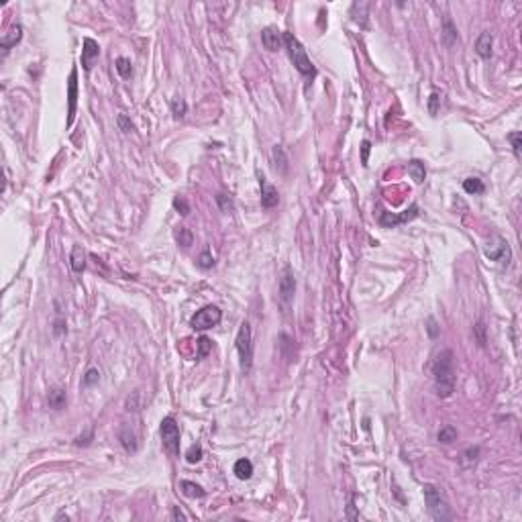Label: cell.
<instances>
[{
  "mask_svg": "<svg viewBox=\"0 0 522 522\" xmlns=\"http://www.w3.org/2000/svg\"><path fill=\"white\" fill-rule=\"evenodd\" d=\"M271 155H273V161H275V169L279 173H288V157L284 153V149H281L279 145H275L273 151H271Z\"/></svg>",
  "mask_w": 522,
  "mask_h": 522,
  "instance_id": "cell-22",
  "label": "cell"
},
{
  "mask_svg": "<svg viewBox=\"0 0 522 522\" xmlns=\"http://www.w3.org/2000/svg\"><path fill=\"white\" fill-rule=\"evenodd\" d=\"M176 239H178V243H180L182 247H190L192 241H194V237H192L190 229H186V227H178V231H176Z\"/></svg>",
  "mask_w": 522,
  "mask_h": 522,
  "instance_id": "cell-28",
  "label": "cell"
},
{
  "mask_svg": "<svg viewBox=\"0 0 522 522\" xmlns=\"http://www.w3.org/2000/svg\"><path fill=\"white\" fill-rule=\"evenodd\" d=\"M259 186H261V206H263V208H273V206H277V202H279L277 190H275L271 184H267V180H265L263 176H259Z\"/></svg>",
  "mask_w": 522,
  "mask_h": 522,
  "instance_id": "cell-12",
  "label": "cell"
},
{
  "mask_svg": "<svg viewBox=\"0 0 522 522\" xmlns=\"http://www.w3.org/2000/svg\"><path fill=\"white\" fill-rule=\"evenodd\" d=\"M428 335H430L432 339L439 335V329H437V322H434V318H430V320H428Z\"/></svg>",
  "mask_w": 522,
  "mask_h": 522,
  "instance_id": "cell-41",
  "label": "cell"
},
{
  "mask_svg": "<svg viewBox=\"0 0 522 522\" xmlns=\"http://www.w3.org/2000/svg\"><path fill=\"white\" fill-rule=\"evenodd\" d=\"M198 265L200 267H204V269H208V267H212L214 265V259H212V255H210V251L206 249L202 255H200V259H198Z\"/></svg>",
  "mask_w": 522,
  "mask_h": 522,
  "instance_id": "cell-36",
  "label": "cell"
},
{
  "mask_svg": "<svg viewBox=\"0 0 522 522\" xmlns=\"http://www.w3.org/2000/svg\"><path fill=\"white\" fill-rule=\"evenodd\" d=\"M171 518H173V520H184V522L188 520V516H186L180 508H173V510H171Z\"/></svg>",
  "mask_w": 522,
  "mask_h": 522,
  "instance_id": "cell-42",
  "label": "cell"
},
{
  "mask_svg": "<svg viewBox=\"0 0 522 522\" xmlns=\"http://www.w3.org/2000/svg\"><path fill=\"white\" fill-rule=\"evenodd\" d=\"M115 68H117V72H119V76L123 80H129L130 76H133V65H130V61L127 57H119L115 61Z\"/></svg>",
  "mask_w": 522,
  "mask_h": 522,
  "instance_id": "cell-23",
  "label": "cell"
},
{
  "mask_svg": "<svg viewBox=\"0 0 522 522\" xmlns=\"http://www.w3.org/2000/svg\"><path fill=\"white\" fill-rule=\"evenodd\" d=\"M284 45L288 49V55L294 63V68L302 74V76H306L308 80H314L316 78V68H314V63L310 61L306 49H304L302 43L292 35V33H284Z\"/></svg>",
  "mask_w": 522,
  "mask_h": 522,
  "instance_id": "cell-2",
  "label": "cell"
},
{
  "mask_svg": "<svg viewBox=\"0 0 522 522\" xmlns=\"http://www.w3.org/2000/svg\"><path fill=\"white\" fill-rule=\"evenodd\" d=\"M484 322H477L475 326H473V331H475V335H477V341H480V345H486V337H484Z\"/></svg>",
  "mask_w": 522,
  "mask_h": 522,
  "instance_id": "cell-40",
  "label": "cell"
},
{
  "mask_svg": "<svg viewBox=\"0 0 522 522\" xmlns=\"http://www.w3.org/2000/svg\"><path fill=\"white\" fill-rule=\"evenodd\" d=\"M173 208H176L182 216H188V214H190V206H188V202H186L184 198H180V196H178L176 200H173Z\"/></svg>",
  "mask_w": 522,
  "mask_h": 522,
  "instance_id": "cell-34",
  "label": "cell"
},
{
  "mask_svg": "<svg viewBox=\"0 0 522 522\" xmlns=\"http://www.w3.org/2000/svg\"><path fill=\"white\" fill-rule=\"evenodd\" d=\"M294 294H296V279H294V273L290 267H284L281 269V275H279V298L284 304H290L294 300Z\"/></svg>",
  "mask_w": 522,
  "mask_h": 522,
  "instance_id": "cell-10",
  "label": "cell"
},
{
  "mask_svg": "<svg viewBox=\"0 0 522 522\" xmlns=\"http://www.w3.org/2000/svg\"><path fill=\"white\" fill-rule=\"evenodd\" d=\"M492 47H494V35L484 31L475 41V53L480 55L482 59H490L492 57Z\"/></svg>",
  "mask_w": 522,
  "mask_h": 522,
  "instance_id": "cell-15",
  "label": "cell"
},
{
  "mask_svg": "<svg viewBox=\"0 0 522 522\" xmlns=\"http://www.w3.org/2000/svg\"><path fill=\"white\" fill-rule=\"evenodd\" d=\"M418 216V206L416 204H412L408 210H404L402 214H392V212H382L380 214V225L382 227H398V225H402V223H408V221H412V219H416Z\"/></svg>",
  "mask_w": 522,
  "mask_h": 522,
  "instance_id": "cell-9",
  "label": "cell"
},
{
  "mask_svg": "<svg viewBox=\"0 0 522 522\" xmlns=\"http://www.w3.org/2000/svg\"><path fill=\"white\" fill-rule=\"evenodd\" d=\"M63 331H65V329H63V322H61V320H57V322H55V329H53V333H55V335H61Z\"/></svg>",
  "mask_w": 522,
  "mask_h": 522,
  "instance_id": "cell-43",
  "label": "cell"
},
{
  "mask_svg": "<svg viewBox=\"0 0 522 522\" xmlns=\"http://www.w3.org/2000/svg\"><path fill=\"white\" fill-rule=\"evenodd\" d=\"M439 441H441V443H445V445H449V443L457 441V428H455V426H451V424L443 426V428L439 430Z\"/></svg>",
  "mask_w": 522,
  "mask_h": 522,
  "instance_id": "cell-27",
  "label": "cell"
},
{
  "mask_svg": "<svg viewBox=\"0 0 522 522\" xmlns=\"http://www.w3.org/2000/svg\"><path fill=\"white\" fill-rule=\"evenodd\" d=\"M443 41H445V45H453L457 41V29L453 27L449 18H445V23H443Z\"/></svg>",
  "mask_w": 522,
  "mask_h": 522,
  "instance_id": "cell-24",
  "label": "cell"
},
{
  "mask_svg": "<svg viewBox=\"0 0 522 522\" xmlns=\"http://www.w3.org/2000/svg\"><path fill=\"white\" fill-rule=\"evenodd\" d=\"M23 39V27L20 25H14L2 39H0V49H2V57H6L8 55V51L16 45V43Z\"/></svg>",
  "mask_w": 522,
  "mask_h": 522,
  "instance_id": "cell-14",
  "label": "cell"
},
{
  "mask_svg": "<svg viewBox=\"0 0 522 522\" xmlns=\"http://www.w3.org/2000/svg\"><path fill=\"white\" fill-rule=\"evenodd\" d=\"M221 318H223L221 308H219V306H212V304H210V306L200 308L198 312L192 316L190 326H192L194 331H206V329H212V326L219 324Z\"/></svg>",
  "mask_w": 522,
  "mask_h": 522,
  "instance_id": "cell-7",
  "label": "cell"
},
{
  "mask_svg": "<svg viewBox=\"0 0 522 522\" xmlns=\"http://www.w3.org/2000/svg\"><path fill=\"white\" fill-rule=\"evenodd\" d=\"M281 37L284 35H281L275 27H267V29L261 31V43H263V47L267 51H277L281 47Z\"/></svg>",
  "mask_w": 522,
  "mask_h": 522,
  "instance_id": "cell-13",
  "label": "cell"
},
{
  "mask_svg": "<svg viewBox=\"0 0 522 522\" xmlns=\"http://www.w3.org/2000/svg\"><path fill=\"white\" fill-rule=\"evenodd\" d=\"M76 108H78V68L74 65L68 78V127H72L76 121Z\"/></svg>",
  "mask_w": 522,
  "mask_h": 522,
  "instance_id": "cell-8",
  "label": "cell"
},
{
  "mask_svg": "<svg viewBox=\"0 0 522 522\" xmlns=\"http://www.w3.org/2000/svg\"><path fill=\"white\" fill-rule=\"evenodd\" d=\"M63 518H68V514H57L55 520H63Z\"/></svg>",
  "mask_w": 522,
  "mask_h": 522,
  "instance_id": "cell-44",
  "label": "cell"
},
{
  "mask_svg": "<svg viewBox=\"0 0 522 522\" xmlns=\"http://www.w3.org/2000/svg\"><path fill=\"white\" fill-rule=\"evenodd\" d=\"M461 457H463V463H475L477 457H480V447H469Z\"/></svg>",
  "mask_w": 522,
  "mask_h": 522,
  "instance_id": "cell-33",
  "label": "cell"
},
{
  "mask_svg": "<svg viewBox=\"0 0 522 522\" xmlns=\"http://www.w3.org/2000/svg\"><path fill=\"white\" fill-rule=\"evenodd\" d=\"M180 490H182V494L186 496V498H204L206 496V492L202 490V486H198L196 482H182L180 484Z\"/></svg>",
  "mask_w": 522,
  "mask_h": 522,
  "instance_id": "cell-19",
  "label": "cell"
},
{
  "mask_svg": "<svg viewBox=\"0 0 522 522\" xmlns=\"http://www.w3.org/2000/svg\"><path fill=\"white\" fill-rule=\"evenodd\" d=\"M98 55H100V45H98L94 39L86 37V39H84V45H82V68H84L86 72H90V70L94 68V61L98 59Z\"/></svg>",
  "mask_w": 522,
  "mask_h": 522,
  "instance_id": "cell-11",
  "label": "cell"
},
{
  "mask_svg": "<svg viewBox=\"0 0 522 522\" xmlns=\"http://www.w3.org/2000/svg\"><path fill=\"white\" fill-rule=\"evenodd\" d=\"M463 190L467 194H482L484 192V182L480 178H467V180H463Z\"/></svg>",
  "mask_w": 522,
  "mask_h": 522,
  "instance_id": "cell-25",
  "label": "cell"
},
{
  "mask_svg": "<svg viewBox=\"0 0 522 522\" xmlns=\"http://www.w3.org/2000/svg\"><path fill=\"white\" fill-rule=\"evenodd\" d=\"M439 92H432L430 94V98H428V111H430V115H437V104H439Z\"/></svg>",
  "mask_w": 522,
  "mask_h": 522,
  "instance_id": "cell-39",
  "label": "cell"
},
{
  "mask_svg": "<svg viewBox=\"0 0 522 522\" xmlns=\"http://www.w3.org/2000/svg\"><path fill=\"white\" fill-rule=\"evenodd\" d=\"M235 345L239 351V359H241V369L249 372L253 365V339H251V324L247 320H243L241 326H239Z\"/></svg>",
  "mask_w": 522,
  "mask_h": 522,
  "instance_id": "cell-4",
  "label": "cell"
},
{
  "mask_svg": "<svg viewBox=\"0 0 522 522\" xmlns=\"http://www.w3.org/2000/svg\"><path fill=\"white\" fill-rule=\"evenodd\" d=\"M508 139H510V143H512V149H514V153H516V157H520V147H522V135H520V133H512V135H508Z\"/></svg>",
  "mask_w": 522,
  "mask_h": 522,
  "instance_id": "cell-35",
  "label": "cell"
},
{
  "mask_svg": "<svg viewBox=\"0 0 522 522\" xmlns=\"http://www.w3.org/2000/svg\"><path fill=\"white\" fill-rule=\"evenodd\" d=\"M484 255L490 259V261H496L502 267H508L510 261H512V249L508 245V241L504 237L500 235H494L488 239V243L484 247Z\"/></svg>",
  "mask_w": 522,
  "mask_h": 522,
  "instance_id": "cell-5",
  "label": "cell"
},
{
  "mask_svg": "<svg viewBox=\"0 0 522 522\" xmlns=\"http://www.w3.org/2000/svg\"><path fill=\"white\" fill-rule=\"evenodd\" d=\"M369 151H372V143L363 141L361 143V163L363 165H367V161H369Z\"/></svg>",
  "mask_w": 522,
  "mask_h": 522,
  "instance_id": "cell-38",
  "label": "cell"
},
{
  "mask_svg": "<svg viewBox=\"0 0 522 522\" xmlns=\"http://www.w3.org/2000/svg\"><path fill=\"white\" fill-rule=\"evenodd\" d=\"M70 265H72V269H74L76 273H82V271H84V267H86V251H84L80 245H76V247L72 249V255H70Z\"/></svg>",
  "mask_w": 522,
  "mask_h": 522,
  "instance_id": "cell-17",
  "label": "cell"
},
{
  "mask_svg": "<svg viewBox=\"0 0 522 522\" xmlns=\"http://www.w3.org/2000/svg\"><path fill=\"white\" fill-rule=\"evenodd\" d=\"M196 347H198V353H196V357H198V359H202V357H206V355L210 353V349H212V343H210V339H206V337H200V339H198V343H196Z\"/></svg>",
  "mask_w": 522,
  "mask_h": 522,
  "instance_id": "cell-31",
  "label": "cell"
},
{
  "mask_svg": "<svg viewBox=\"0 0 522 522\" xmlns=\"http://www.w3.org/2000/svg\"><path fill=\"white\" fill-rule=\"evenodd\" d=\"M171 113H173V117H176V119L186 117V113H188V104H186L182 98L171 100Z\"/></svg>",
  "mask_w": 522,
  "mask_h": 522,
  "instance_id": "cell-29",
  "label": "cell"
},
{
  "mask_svg": "<svg viewBox=\"0 0 522 522\" xmlns=\"http://www.w3.org/2000/svg\"><path fill=\"white\" fill-rule=\"evenodd\" d=\"M159 432H161L163 451L167 455H171V457H178L180 455V426H178V422L173 420L171 416H165L161 420Z\"/></svg>",
  "mask_w": 522,
  "mask_h": 522,
  "instance_id": "cell-6",
  "label": "cell"
},
{
  "mask_svg": "<svg viewBox=\"0 0 522 522\" xmlns=\"http://www.w3.org/2000/svg\"><path fill=\"white\" fill-rule=\"evenodd\" d=\"M235 475L239 477V480H249V477L253 475V463L249 459H239L233 467Z\"/></svg>",
  "mask_w": 522,
  "mask_h": 522,
  "instance_id": "cell-18",
  "label": "cell"
},
{
  "mask_svg": "<svg viewBox=\"0 0 522 522\" xmlns=\"http://www.w3.org/2000/svg\"><path fill=\"white\" fill-rule=\"evenodd\" d=\"M434 388L441 398H451L455 392V355L451 349H443L437 353L432 363Z\"/></svg>",
  "mask_w": 522,
  "mask_h": 522,
  "instance_id": "cell-1",
  "label": "cell"
},
{
  "mask_svg": "<svg viewBox=\"0 0 522 522\" xmlns=\"http://www.w3.org/2000/svg\"><path fill=\"white\" fill-rule=\"evenodd\" d=\"M98 380H100V372H98V369H94V367H90L88 372H86V376L82 378V386H84V388H90V386L98 384Z\"/></svg>",
  "mask_w": 522,
  "mask_h": 522,
  "instance_id": "cell-30",
  "label": "cell"
},
{
  "mask_svg": "<svg viewBox=\"0 0 522 522\" xmlns=\"http://www.w3.org/2000/svg\"><path fill=\"white\" fill-rule=\"evenodd\" d=\"M216 202H219V206H221V210L223 212H231L233 210V202H231V198L227 194H216Z\"/></svg>",
  "mask_w": 522,
  "mask_h": 522,
  "instance_id": "cell-32",
  "label": "cell"
},
{
  "mask_svg": "<svg viewBox=\"0 0 522 522\" xmlns=\"http://www.w3.org/2000/svg\"><path fill=\"white\" fill-rule=\"evenodd\" d=\"M119 127H121V130H125V133H130V130H135L133 123H130V121L127 119V115H119Z\"/></svg>",
  "mask_w": 522,
  "mask_h": 522,
  "instance_id": "cell-37",
  "label": "cell"
},
{
  "mask_svg": "<svg viewBox=\"0 0 522 522\" xmlns=\"http://www.w3.org/2000/svg\"><path fill=\"white\" fill-rule=\"evenodd\" d=\"M47 402H49V406H51V408H55V410H61V408H65V404H68V398H65V392H63V390L55 388V390H51V392H49Z\"/></svg>",
  "mask_w": 522,
  "mask_h": 522,
  "instance_id": "cell-20",
  "label": "cell"
},
{
  "mask_svg": "<svg viewBox=\"0 0 522 522\" xmlns=\"http://www.w3.org/2000/svg\"><path fill=\"white\" fill-rule=\"evenodd\" d=\"M408 173H410V178L414 180L416 184H420V182L424 180V176H426L424 163H422V161H418V159H412V161L408 163Z\"/></svg>",
  "mask_w": 522,
  "mask_h": 522,
  "instance_id": "cell-21",
  "label": "cell"
},
{
  "mask_svg": "<svg viewBox=\"0 0 522 522\" xmlns=\"http://www.w3.org/2000/svg\"><path fill=\"white\" fill-rule=\"evenodd\" d=\"M422 490H424V502H426L428 514L437 522L451 520V510H449V504H447V500L443 498L441 490L437 486H432V484H424Z\"/></svg>",
  "mask_w": 522,
  "mask_h": 522,
  "instance_id": "cell-3",
  "label": "cell"
},
{
  "mask_svg": "<svg viewBox=\"0 0 522 522\" xmlns=\"http://www.w3.org/2000/svg\"><path fill=\"white\" fill-rule=\"evenodd\" d=\"M202 455H204V453H202V445L196 443V445H192V447L186 451V461L192 463V465H194V463H200V461H202Z\"/></svg>",
  "mask_w": 522,
  "mask_h": 522,
  "instance_id": "cell-26",
  "label": "cell"
},
{
  "mask_svg": "<svg viewBox=\"0 0 522 522\" xmlns=\"http://www.w3.org/2000/svg\"><path fill=\"white\" fill-rule=\"evenodd\" d=\"M119 441H121V445H123V449L127 451V453H137V449H139V441H137V434L130 430L129 426H123L121 428V432H119Z\"/></svg>",
  "mask_w": 522,
  "mask_h": 522,
  "instance_id": "cell-16",
  "label": "cell"
}]
</instances>
